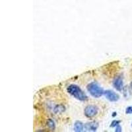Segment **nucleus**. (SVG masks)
<instances>
[{
    "label": "nucleus",
    "mask_w": 132,
    "mask_h": 132,
    "mask_svg": "<svg viewBox=\"0 0 132 132\" xmlns=\"http://www.w3.org/2000/svg\"><path fill=\"white\" fill-rule=\"evenodd\" d=\"M67 92L70 94L74 96L75 98L81 100V101H85L87 100V96L86 94L82 91L80 88L76 85H70L67 87Z\"/></svg>",
    "instance_id": "1"
},
{
    "label": "nucleus",
    "mask_w": 132,
    "mask_h": 132,
    "mask_svg": "<svg viewBox=\"0 0 132 132\" xmlns=\"http://www.w3.org/2000/svg\"><path fill=\"white\" fill-rule=\"evenodd\" d=\"M87 90L90 94L94 98L100 97L104 94L102 88L100 87L95 82L89 84L87 86Z\"/></svg>",
    "instance_id": "2"
},
{
    "label": "nucleus",
    "mask_w": 132,
    "mask_h": 132,
    "mask_svg": "<svg viewBox=\"0 0 132 132\" xmlns=\"http://www.w3.org/2000/svg\"><path fill=\"white\" fill-rule=\"evenodd\" d=\"M98 108L94 105H89L85 109V115L87 118H93L98 113Z\"/></svg>",
    "instance_id": "3"
},
{
    "label": "nucleus",
    "mask_w": 132,
    "mask_h": 132,
    "mask_svg": "<svg viewBox=\"0 0 132 132\" xmlns=\"http://www.w3.org/2000/svg\"><path fill=\"white\" fill-rule=\"evenodd\" d=\"M104 94L106 98L111 102H116L119 99V96L118 94H116L115 92L110 91V90L106 91L104 92Z\"/></svg>",
    "instance_id": "4"
},
{
    "label": "nucleus",
    "mask_w": 132,
    "mask_h": 132,
    "mask_svg": "<svg viewBox=\"0 0 132 132\" xmlns=\"http://www.w3.org/2000/svg\"><path fill=\"white\" fill-rule=\"evenodd\" d=\"M113 85L116 90L118 91H122L124 87V83H123V79L121 77H116V79L114 80Z\"/></svg>",
    "instance_id": "5"
},
{
    "label": "nucleus",
    "mask_w": 132,
    "mask_h": 132,
    "mask_svg": "<svg viewBox=\"0 0 132 132\" xmlns=\"http://www.w3.org/2000/svg\"><path fill=\"white\" fill-rule=\"evenodd\" d=\"M98 127V124L97 122H92L85 124V129L87 131H89V132H90V131L91 132H95L97 130Z\"/></svg>",
    "instance_id": "6"
},
{
    "label": "nucleus",
    "mask_w": 132,
    "mask_h": 132,
    "mask_svg": "<svg viewBox=\"0 0 132 132\" xmlns=\"http://www.w3.org/2000/svg\"><path fill=\"white\" fill-rule=\"evenodd\" d=\"M84 126L81 122H76L74 125V129L75 131L77 132H81L83 130Z\"/></svg>",
    "instance_id": "7"
},
{
    "label": "nucleus",
    "mask_w": 132,
    "mask_h": 132,
    "mask_svg": "<svg viewBox=\"0 0 132 132\" xmlns=\"http://www.w3.org/2000/svg\"><path fill=\"white\" fill-rule=\"evenodd\" d=\"M47 126L48 127L50 130H54L56 128V125L54 122L53 121L52 119H49L48 121H47Z\"/></svg>",
    "instance_id": "8"
},
{
    "label": "nucleus",
    "mask_w": 132,
    "mask_h": 132,
    "mask_svg": "<svg viewBox=\"0 0 132 132\" xmlns=\"http://www.w3.org/2000/svg\"><path fill=\"white\" fill-rule=\"evenodd\" d=\"M65 110L64 106L62 105H57L54 108V112L57 114V113H61Z\"/></svg>",
    "instance_id": "9"
},
{
    "label": "nucleus",
    "mask_w": 132,
    "mask_h": 132,
    "mask_svg": "<svg viewBox=\"0 0 132 132\" xmlns=\"http://www.w3.org/2000/svg\"><path fill=\"white\" fill-rule=\"evenodd\" d=\"M120 123V121H118V120H114L111 124V127H116V126L119 125Z\"/></svg>",
    "instance_id": "10"
},
{
    "label": "nucleus",
    "mask_w": 132,
    "mask_h": 132,
    "mask_svg": "<svg viewBox=\"0 0 132 132\" xmlns=\"http://www.w3.org/2000/svg\"><path fill=\"white\" fill-rule=\"evenodd\" d=\"M126 113L128 114H132V106H129V107L126 108Z\"/></svg>",
    "instance_id": "11"
},
{
    "label": "nucleus",
    "mask_w": 132,
    "mask_h": 132,
    "mask_svg": "<svg viewBox=\"0 0 132 132\" xmlns=\"http://www.w3.org/2000/svg\"><path fill=\"white\" fill-rule=\"evenodd\" d=\"M116 132H122V127L120 126V125H118V126L116 127V130H115Z\"/></svg>",
    "instance_id": "12"
},
{
    "label": "nucleus",
    "mask_w": 132,
    "mask_h": 132,
    "mask_svg": "<svg viewBox=\"0 0 132 132\" xmlns=\"http://www.w3.org/2000/svg\"><path fill=\"white\" fill-rule=\"evenodd\" d=\"M130 87H131V88H132V82L130 83Z\"/></svg>",
    "instance_id": "13"
}]
</instances>
